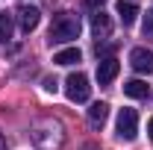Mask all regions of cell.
<instances>
[{"label":"cell","mask_w":153,"mask_h":150,"mask_svg":"<svg viewBox=\"0 0 153 150\" xmlns=\"http://www.w3.org/2000/svg\"><path fill=\"white\" fill-rule=\"evenodd\" d=\"M30 138H33V144L38 150H59L62 147V141H65V132L59 127V121H38L36 127L30 130Z\"/></svg>","instance_id":"obj_1"},{"label":"cell","mask_w":153,"mask_h":150,"mask_svg":"<svg viewBox=\"0 0 153 150\" xmlns=\"http://www.w3.org/2000/svg\"><path fill=\"white\" fill-rule=\"evenodd\" d=\"M79 38V18L74 12H59L50 21V44H62V41H74Z\"/></svg>","instance_id":"obj_2"},{"label":"cell","mask_w":153,"mask_h":150,"mask_svg":"<svg viewBox=\"0 0 153 150\" xmlns=\"http://www.w3.org/2000/svg\"><path fill=\"white\" fill-rule=\"evenodd\" d=\"M65 94L71 103H85L88 94H91V85H88V76L85 74H71L65 79Z\"/></svg>","instance_id":"obj_3"},{"label":"cell","mask_w":153,"mask_h":150,"mask_svg":"<svg viewBox=\"0 0 153 150\" xmlns=\"http://www.w3.org/2000/svg\"><path fill=\"white\" fill-rule=\"evenodd\" d=\"M135 135H138V112L135 109H121V115H118V138L133 141Z\"/></svg>","instance_id":"obj_4"},{"label":"cell","mask_w":153,"mask_h":150,"mask_svg":"<svg viewBox=\"0 0 153 150\" xmlns=\"http://www.w3.org/2000/svg\"><path fill=\"white\" fill-rule=\"evenodd\" d=\"M130 65H133V71H138V74H153V53L147 47H133Z\"/></svg>","instance_id":"obj_5"},{"label":"cell","mask_w":153,"mask_h":150,"mask_svg":"<svg viewBox=\"0 0 153 150\" xmlns=\"http://www.w3.org/2000/svg\"><path fill=\"white\" fill-rule=\"evenodd\" d=\"M18 24H21V33H33L38 27V21H41V12H38L36 6H18Z\"/></svg>","instance_id":"obj_6"},{"label":"cell","mask_w":153,"mask_h":150,"mask_svg":"<svg viewBox=\"0 0 153 150\" xmlns=\"http://www.w3.org/2000/svg\"><path fill=\"white\" fill-rule=\"evenodd\" d=\"M118 71H121V65H118L115 56L100 59V62H97V82H100V85H109L115 76H118Z\"/></svg>","instance_id":"obj_7"},{"label":"cell","mask_w":153,"mask_h":150,"mask_svg":"<svg viewBox=\"0 0 153 150\" xmlns=\"http://www.w3.org/2000/svg\"><path fill=\"white\" fill-rule=\"evenodd\" d=\"M124 94L133 97V100H141V97L150 94V85H147L144 79H130V82H124Z\"/></svg>","instance_id":"obj_8"},{"label":"cell","mask_w":153,"mask_h":150,"mask_svg":"<svg viewBox=\"0 0 153 150\" xmlns=\"http://www.w3.org/2000/svg\"><path fill=\"white\" fill-rule=\"evenodd\" d=\"M91 30H94V36L100 38H106L109 36V30H112V21H109V15H106V12H103V9H100V12H97V15H91Z\"/></svg>","instance_id":"obj_9"},{"label":"cell","mask_w":153,"mask_h":150,"mask_svg":"<svg viewBox=\"0 0 153 150\" xmlns=\"http://www.w3.org/2000/svg\"><path fill=\"white\" fill-rule=\"evenodd\" d=\"M118 18L124 21V27L135 24V18H138V9H135L133 0H121V3H118Z\"/></svg>","instance_id":"obj_10"},{"label":"cell","mask_w":153,"mask_h":150,"mask_svg":"<svg viewBox=\"0 0 153 150\" xmlns=\"http://www.w3.org/2000/svg\"><path fill=\"white\" fill-rule=\"evenodd\" d=\"M106 118H109V106H106V103H94V106L88 109V124H91V127H103Z\"/></svg>","instance_id":"obj_11"},{"label":"cell","mask_w":153,"mask_h":150,"mask_svg":"<svg viewBox=\"0 0 153 150\" xmlns=\"http://www.w3.org/2000/svg\"><path fill=\"white\" fill-rule=\"evenodd\" d=\"M53 62L56 65H74V62H79V50L76 47H65V50H59L53 56Z\"/></svg>","instance_id":"obj_12"},{"label":"cell","mask_w":153,"mask_h":150,"mask_svg":"<svg viewBox=\"0 0 153 150\" xmlns=\"http://www.w3.org/2000/svg\"><path fill=\"white\" fill-rule=\"evenodd\" d=\"M9 38H12V15L3 12V15H0V41L6 44Z\"/></svg>","instance_id":"obj_13"},{"label":"cell","mask_w":153,"mask_h":150,"mask_svg":"<svg viewBox=\"0 0 153 150\" xmlns=\"http://www.w3.org/2000/svg\"><path fill=\"white\" fill-rule=\"evenodd\" d=\"M94 50H97V56H100V59H109V56H112V50H115V44H112V41H97Z\"/></svg>","instance_id":"obj_14"},{"label":"cell","mask_w":153,"mask_h":150,"mask_svg":"<svg viewBox=\"0 0 153 150\" xmlns=\"http://www.w3.org/2000/svg\"><path fill=\"white\" fill-rule=\"evenodd\" d=\"M56 88H59L56 76H44V91H56Z\"/></svg>","instance_id":"obj_15"},{"label":"cell","mask_w":153,"mask_h":150,"mask_svg":"<svg viewBox=\"0 0 153 150\" xmlns=\"http://www.w3.org/2000/svg\"><path fill=\"white\" fill-rule=\"evenodd\" d=\"M144 33H153V9L144 12Z\"/></svg>","instance_id":"obj_16"},{"label":"cell","mask_w":153,"mask_h":150,"mask_svg":"<svg viewBox=\"0 0 153 150\" xmlns=\"http://www.w3.org/2000/svg\"><path fill=\"white\" fill-rule=\"evenodd\" d=\"M85 3H88V6H94V9H97V6H103L106 0H85Z\"/></svg>","instance_id":"obj_17"},{"label":"cell","mask_w":153,"mask_h":150,"mask_svg":"<svg viewBox=\"0 0 153 150\" xmlns=\"http://www.w3.org/2000/svg\"><path fill=\"white\" fill-rule=\"evenodd\" d=\"M147 132H150V141H153V118L147 121Z\"/></svg>","instance_id":"obj_18"},{"label":"cell","mask_w":153,"mask_h":150,"mask_svg":"<svg viewBox=\"0 0 153 150\" xmlns=\"http://www.w3.org/2000/svg\"><path fill=\"white\" fill-rule=\"evenodd\" d=\"M0 150H6V141H3V135H0Z\"/></svg>","instance_id":"obj_19"}]
</instances>
